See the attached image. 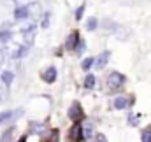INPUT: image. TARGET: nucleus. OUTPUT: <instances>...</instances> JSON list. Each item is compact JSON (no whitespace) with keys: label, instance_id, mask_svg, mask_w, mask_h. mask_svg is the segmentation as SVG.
Here are the masks:
<instances>
[{"label":"nucleus","instance_id":"ddd939ff","mask_svg":"<svg viewBox=\"0 0 151 142\" xmlns=\"http://www.w3.org/2000/svg\"><path fill=\"white\" fill-rule=\"evenodd\" d=\"M12 79H14V74H12V72H4V74H2V81H4V82H5V84H11V82H12Z\"/></svg>","mask_w":151,"mask_h":142},{"label":"nucleus","instance_id":"4468645a","mask_svg":"<svg viewBox=\"0 0 151 142\" xmlns=\"http://www.w3.org/2000/svg\"><path fill=\"white\" fill-rule=\"evenodd\" d=\"M11 37H12L11 30H2L0 32V42H7V40H11Z\"/></svg>","mask_w":151,"mask_h":142},{"label":"nucleus","instance_id":"7ed1b4c3","mask_svg":"<svg viewBox=\"0 0 151 142\" xmlns=\"http://www.w3.org/2000/svg\"><path fill=\"white\" fill-rule=\"evenodd\" d=\"M77 44H79V32L74 30V32H70V35H69L67 42H65V49H69V51H77Z\"/></svg>","mask_w":151,"mask_h":142},{"label":"nucleus","instance_id":"f03ea898","mask_svg":"<svg viewBox=\"0 0 151 142\" xmlns=\"http://www.w3.org/2000/svg\"><path fill=\"white\" fill-rule=\"evenodd\" d=\"M107 82H109L111 88H118V86H121L125 82V75L119 74V72H111L109 77H107Z\"/></svg>","mask_w":151,"mask_h":142},{"label":"nucleus","instance_id":"2eb2a0df","mask_svg":"<svg viewBox=\"0 0 151 142\" xmlns=\"http://www.w3.org/2000/svg\"><path fill=\"white\" fill-rule=\"evenodd\" d=\"M84 86H86V88H93V86H95V75H93V74L86 75V79H84Z\"/></svg>","mask_w":151,"mask_h":142},{"label":"nucleus","instance_id":"6ab92c4d","mask_svg":"<svg viewBox=\"0 0 151 142\" xmlns=\"http://www.w3.org/2000/svg\"><path fill=\"white\" fill-rule=\"evenodd\" d=\"M25 51H27V47H19V49H16L14 58H21V56H25Z\"/></svg>","mask_w":151,"mask_h":142},{"label":"nucleus","instance_id":"f257e3e1","mask_svg":"<svg viewBox=\"0 0 151 142\" xmlns=\"http://www.w3.org/2000/svg\"><path fill=\"white\" fill-rule=\"evenodd\" d=\"M69 118L74 121V125H79V123H81V119L84 118V112H83V107H81V104L74 102V104L70 105V109H69Z\"/></svg>","mask_w":151,"mask_h":142},{"label":"nucleus","instance_id":"a211bd4d","mask_svg":"<svg viewBox=\"0 0 151 142\" xmlns=\"http://www.w3.org/2000/svg\"><path fill=\"white\" fill-rule=\"evenodd\" d=\"M86 28H88V30H95V28H97V18H90Z\"/></svg>","mask_w":151,"mask_h":142},{"label":"nucleus","instance_id":"4be33fe9","mask_svg":"<svg viewBox=\"0 0 151 142\" xmlns=\"http://www.w3.org/2000/svg\"><path fill=\"white\" fill-rule=\"evenodd\" d=\"M19 142H27V137H21V139H19Z\"/></svg>","mask_w":151,"mask_h":142},{"label":"nucleus","instance_id":"9b49d317","mask_svg":"<svg viewBox=\"0 0 151 142\" xmlns=\"http://www.w3.org/2000/svg\"><path fill=\"white\" fill-rule=\"evenodd\" d=\"M44 128H46V126H44L42 123H30V130H32L34 133H42Z\"/></svg>","mask_w":151,"mask_h":142},{"label":"nucleus","instance_id":"423d86ee","mask_svg":"<svg viewBox=\"0 0 151 142\" xmlns=\"http://www.w3.org/2000/svg\"><path fill=\"white\" fill-rule=\"evenodd\" d=\"M42 79H44V81H46L47 84L55 82V81H56V69H55V67H49L47 70L42 74Z\"/></svg>","mask_w":151,"mask_h":142},{"label":"nucleus","instance_id":"9d476101","mask_svg":"<svg viewBox=\"0 0 151 142\" xmlns=\"http://www.w3.org/2000/svg\"><path fill=\"white\" fill-rule=\"evenodd\" d=\"M107 60H109V51H106V53H102V55L99 56V60H97V69H104L106 63H107Z\"/></svg>","mask_w":151,"mask_h":142},{"label":"nucleus","instance_id":"1a4fd4ad","mask_svg":"<svg viewBox=\"0 0 151 142\" xmlns=\"http://www.w3.org/2000/svg\"><path fill=\"white\" fill-rule=\"evenodd\" d=\"M27 16H28V7H18L14 11V18L16 19H25Z\"/></svg>","mask_w":151,"mask_h":142},{"label":"nucleus","instance_id":"aec40b11","mask_svg":"<svg viewBox=\"0 0 151 142\" xmlns=\"http://www.w3.org/2000/svg\"><path fill=\"white\" fill-rule=\"evenodd\" d=\"M11 133H12V128H11V130H7V132H5V133L2 135V142H7V141H9V137H11Z\"/></svg>","mask_w":151,"mask_h":142},{"label":"nucleus","instance_id":"dca6fc26","mask_svg":"<svg viewBox=\"0 0 151 142\" xmlns=\"http://www.w3.org/2000/svg\"><path fill=\"white\" fill-rule=\"evenodd\" d=\"M141 139H142V142H151V126H148V128L142 132Z\"/></svg>","mask_w":151,"mask_h":142},{"label":"nucleus","instance_id":"20e7f679","mask_svg":"<svg viewBox=\"0 0 151 142\" xmlns=\"http://www.w3.org/2000/svg\"><path fill=\"white\" fill-rule=\"evenodd\" d=\"M69 139H70L72 142H83L84 135H83V126H81V125H74V126L70 128Z\"/></svg>","mask_w":151,"mask_h":142},{"label":"nucleus","instance_id":"f8f14e48","mask_svg":"<svg viewBox=\"0 0 151 142\" xmlns=\"http://www.w3.org/2000/svg\"><path fill=\"white\" fill-rule=\"evenodd\" d=\"M93 62H95V60H93V58H84V60H83V63H81V67H83V70H90V69H91V65H93Z\"/></svg>","mask_w":151,"mask_h":142},{"label":"nucleus","instance_id":"412c9836","mask_svg":"<svg viewBox=\"0 0 151 142\" xmlns=\"http://www.w3.org/2000/svg\"><path fill=\"white\" fill-rule=\"evenodd\" d=\"M97 142H106V137L104 135H97Z\"/></svg>","mask_w":151,"mask_h":142},{"label":"nucleus","instance_id":"f3484780","mask_svg":"<svg viewBox=\"0 0 151 142\" xmlns=\"http://www.w3.org/2000/svg\"><path fill=\"white\" fill-rule=\"evenodd\" d=\"M83 12H84V4H83V5H79V7L76 9V12H74L76 19H81V18H83Z\"/></svg>","mask_w":151,"mask_h":142},{"label":"nucleus","instance_id":"39448f33","mask_svg":"<svg viewBox=\"0 0 151 142\" xmlns=\"http://www.w3.org/2000/svg\"><path fill=\"white\" fill-rule=\"evenodd\" d=\"M21 114H23L21 110H4V112H0V125H5L7 121L14 119L16 116H21Z\"/></svg>","mask_w":151,"mask_h":142},{"label":"nucleus","instance_id":"0eeeda50","mask_svg":"<svg viewBox=\"0 0 151 142\" xmlns=\"http://www.w3.org/2000/svg\"><path fill=\"white\" fill-rule=\"evenodd\" d=\"M130 102H132V100H128L127 97H123V95H121V97H116V98H114V107H116L118 110H123V109L128 105Z\"/></svg>","mask_w":151,"mask_h":142},{"label":"nucleus","instance_id":"6e6552de","mask_svg":"<svg viewBox=\"0 0 151 142\" xmlns=\"http://www.w3.org/2000/svg\"><path fill=\"white\" fill-rule=\"evenodd\" d=\"M58 139H60V130L58 128H53L49 132V137H46L42 142H58Z\"/></svg>","mask_w":151,"mask_h":142}]
</instances>
